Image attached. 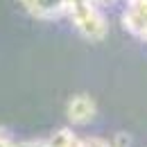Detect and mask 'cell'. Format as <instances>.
<instances>
[{
    "label": "cell",
    "mask_w": 147,
    "mask_h": 147,
    "mask_svg": "<svg viewBox=\"0 0 147 147\" xmlns=\"http://www.w3.org/2000/svg\"><path fill=\"white\" fill-rule=\"evenodd\" d=\"M66 113L73 125H88L97 113V107H95V100L91 95H75V97H70V102L66 107Z\"/></svg>",
    "instance_id": "cell-3"
},
{
    "label": "cell",
    "mask_w": 147,
    "mask_h": 147,
    "mask_svg": "<svg viewBox=\"0 0 147 147\" xmlns=\"http://www.w3.org/2000/svg\"><path fill=\"white\" fill-rule=\"evenodd\" d=\"M86 140H88V145H91V147H113V145H111V140L97 138V136H93V138H86Z\"/></svg>",
    "instance_id": "cell-5"
},
{
    "label": "cell",
    "mask_w": 147,
    "mask_h": 147,
    "mask_svg": "<svg viewBox=\"0 0 147 147\" xmlns=\"http://www.w3.org/2000/svg\"><path fill=\"white\" fill-rule=\"evenodd\" d=\"M0 147H18V143H14L9 136H5V134L0 131Z\"/></svg>",
    "instance_id": "cell-6"
},
{
    "label": "cell",
    "mask_w": 147,
    "mask_h": 147,
    "mask_svg": "<svg viewBox=\"0 0 147 147\" xmlns=\"http://www.w3.org/2000/svg\"><path fill=\"white\" fill-rule=\"evenodd\" d=\"M20 5L34 16L43 20H55L70 9V0H18Z\"/></svg>",
    "instance_id": "cell-2"
},
{
    "label": "cell",
    "mask_w": 147,
    "mask_h": 147,
    "mask_svg": "<svg viewBox=\"0 0 147 147\" xmlns=\"http://www.w3.org/2000/svg\"><path fill=\"white\" fill-rule=\"evenodd\" d=\"M68 16L73 18L79 34L84 38H88V41H102L109 32L107 18L100 14V9L91 0H70Z\"/></svg>",
    "instance_id": "cell-1"
},
{
    "label": "cell",
    "mask_w": 147,
    "mask_h": 147,
    "mask_svg": "<svg viewBox=\"0 0 147 147\" xmlns=\"http://www.w3.org/2000/svg\"><path fill=\"white\" fill-rule=\"evenodd\" d=\"M111 145L113 147H129V136L125 131H118V136L111 140Z\"/></svg>",
    "instance_id": "cell-4"
}]
</instances>
